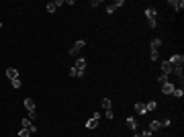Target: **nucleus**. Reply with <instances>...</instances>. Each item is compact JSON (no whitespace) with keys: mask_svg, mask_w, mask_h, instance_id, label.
Returning a JSON list of instances; mask_svg holds the SVG:
<instances>
[{"mask_svg":"<svg viewBox=\"0 0 184 137\" xmlns=\"http://www.w3.org/2000/svg\"><path fill=\"white\" fill-rule=\"evenodd\" d=\"M74 67H76L78 72H84V70H86V59H84V57H78V59H76V65H74Z\"/></svg>","mask_w":184,"mask_h":137,"instance_id":"obj_5","label":"nucleus"},{"mask_svg":"<svg viewBox=\"0 0 184 137\" xmlns=\"http://www.w3.org/2000/svg\"><path fill=\"white\" fill-rule=\"evenodd\" d=\"M20 125H22V129H29V127H31L33 123H31V119L27 117V119H22V121H20Z\"/></svg>","mask_w":184,"mask_h":137,"instance_id":"obj_18","label":"nucleus"},{"mask_svg":"<svg viewBox=\"0 0 184 137\" xmlns=\"http://www.w3.org/2000/svg\"><path fill=\"white\" fill-rule=\"evenodd\" d=\"M104 115H106V119H112V117H114V115H112V110H110V108H108V110H104Z\"/></svg>","mask_w":184,"mask_h":137,"instance_id":"obj_26","label":"nucleus"},{"mask_svg":"<svg viewBox=\"0 0 184 137\" xmlns=\"http://www.w3.org/2000/svg\"><path fill=\"white\" fill-rule=\"evenodd\" d=\"M133 137H141V133H137V131H135V135H133Z\"/></svg>","mask_w":184,"mask_h":137,"instance_id":"obj_29","label":"nucleus"},{"mask_svg":"<svg viewBox=\"0 0 184 137\" xmlns=\"http://www.w3.org/2000/svg\"><path fill=\"white\" fill-rule=\"evenodd\" d=\"M172 96H174V98H182V96H184V90H182V88H174V90H172Z\"/></svg>","mask_w":184,"mask_h":137,"instance_id":"obj_13","label":"nucleus"},{"mask_svg":"<svg viewBox=\"0 0 184 137\" xmlns=\"http://www.w3.org/2000/svg\"><path fill=\"white\" fill-rule=\"evenodd\" d=\"M149 57H151L153 61H157V59H159V51H155V49H151V55H149Z\"/></svg>","mask_w":184,"mask_h":137,"instance_id":"obj_19","label":"nucleus"},{"mask_svg":"<svg viewBox=\"0 0 184 137\" xmlns=\"http://www.w3.org/2000/svg\"><path fill=\"white\" fill-rule=\"evenodd\" d=\"M127 127H129L131 131H137V121H135L133 117H127Z\"/></svg>","mask_w":184,"mask_h":137,"instance_id":"obj_10","label":"nucleus"},{"mask_svg":"<svg viewBox=\"0 0 184 137\" xmlns=\"http://www.w3.org/2000/svg\"><path fill=\"white\" fill-rule=\"evenodd\" d=\"M159 129H162V123H159V121H149V131L151 133H155Z\"/></svg>","mask_w":184,"mask_h":137,"instance_id":"obj_7","label":"nucleus"},{"mask_svg":"<svg viewBox=\"0 0 184 137\" xmlns=\"http://www.w3.org/2000/svg\"><path fill=\"white\" fill-rule=\"evenodd\" d=\"M10 84H12V88H16V90L20 88V80H18V78H14V80H10Z\"/></svg>","mask_w":184,"mask_h":137,"instance_id":"obj_20","label":"nucleus"},{"mask_svg":"<svg viewBox=\"0 0 184 137\" xmlns=\"http://www.w3.org/2000/svg\"><path fill=\"white\" fill-rule=\"evenodd\" d=\"M141 137H151V131H149V129H145V131H141Z\"/></svg>","mask_w":184,"mask_h":137,"instance_id":"obj_25","label":"nucleus"},{"mask_svg":"<svg viewBox=\"0 0 184 137\" xmlns=\"http://www.w3.org/2000/svg\"><path fill=\"white\" fill-rule=\"evenodd\" d=\"M155 108H157V102L155 100H151V102L145 104V110H155Z\"/></svg>","mask_w":184,"mask_h":137,"instance_id":"obj_17","label":"nucleus"},{"mask_svg":"<svg viewBox=\"0 0 184 137\" xmlns=\"http://www.w3.org/2000/svg\"><path fill=\"white\" fill-rule=\"evenodd\" d=\"M96 125H98V119H90V121L86 123V127H88V129H96Z\"/></svg>","mask_w":184,"mask_h":137,"instance_id":"obj_15","label":"nucleus"},{"mask_svg":"<svg viewBox=\"0 0 184 137\" xmlns=\"http://www.w3.org/2000/svg\"><path fill=\"white\" fill-rule=\"evenodd\" d=\"M159 45H162V39L155 37V39L151 41V49H155V51H157V49H159Z\"/></svg>","mask_w":184,"mask_h":137,"instance_id":"obj_14","label":"nucleus"},{"mask_svg":"<svg viewBox=\"0 0 184 137\" xmlns=\"http://www.w3.org/2000/svg\"><path fill=\"white\" fill-rule=\"evenodd\" d=\"M174 88H176V86H174L172 82H166V84H162V92H164V94H172Z\"/></svg>","mask_w":184,"mask_h":137,"instance_id":"obj_6","label":"nucleus"},{"mask_svg":"<svg viewBox=\"0 0 184 137\" xmlns=\"http://www.w3.org/2000/svg\"><path fill=\"white\" fill-rule=\"evenodd\" d=\"M100 106H102L104 110H108V108H110V100H108V98H102V100H100Z\"/></svg>","mask_w":184,"mask_h":137,"instance_id":"obj_16","label":"nucleus"},{"mask_svg":"<svg viewBox=\"0 0 184 137\" xmlns=\"http://www.w3.org/2000/svg\"><path fill=\"white\" fill-rule=\"evenodd\" d=\"M114 10H117V6H114V4H110V6H106V12H108V14H112Z\"/></svg>","mask_w":184,"mask_h":137,"instance_id":"obj_24","label":"nucleus"},{"mask_svg":"<svg viewBox=\"0 0 184 137\" xmlns=\"http://www.w3.org/2000/svg\"><path fill=\"white\" fill-rule=\"evenodd\" d=\"M6 76H8V80H14V78H18L16 67H8V70H6Z\"/></svg>","mask_w":184,"mask_h":137,"instance_id":"obj_8","label":"nucleus"},{"mask_svg":"<svg viewBox=\"0 0 184 137\" xmlns=\"http://www.w3.org/2000/svg\"><path fill=\"white\" fill-rule=\"evenodd\" d=\"M45 8H47V12H55V4H53V2H47V6H45Z\"/></svg>","mask_w":184,"mask_h":137,"instance_id":"obj_22","label":"nucleus"},{"mask_svg":"<svg viewBox=\"0 0 184 137\" xmlns=\"http://www.w3.org/2000/svg\"><path fill=\"white\" fill-rule=\"evenodd\" d=\"M174 67H182V63H184V55H180V53H176V55H172L170 59H168Z\"/></svg>","mask_w":184,"mask_h":137,"instance_id":"obj_2","label":"nucleus"},{"mask_svg":"<svg viewBox=\"0 0 184 137\" xmlns=\"http://www.w3.org/2000/svg\"><path fill=\"white\" fill-rule=\"evenodd\" d=\"M135 110H137V115H145V112H147L143 102H137V104H135Z\"/></svg>","mask_w":184,"mask_h":137,"instance_id":"obj_11","label":"nucleus"},{"mask_svg":"<svg viewBox=\"0 0 184 137\" xmlns=\"http://www.w3.org/2000/svg\"><path fill=\"white\" fill-rule=\"evenodd\" d=\"M84 47H86V41H84V39L76 41V45H74L72 49H70V55H78V53H80V51H82Z\"/></svg>","mask_w":184,"mask_h":137,"instance_id":"obj_1","label":"nucleus"},{"mask_svg":"<svg viewBox=\"0 0 184 137\" xmlns=\"http://www.w3.org/2000/svg\"><path fill=\"white\" fill-rule=\"evenodd\" d=\"M0 27H2V22H0Z\"/></svg>","mask_w":184,"mask_h":137,"instance_id":"obj_30","label":"nucleus"},{"mask_svg":"<svg viewBox=\"0 0 184 137\" xmlns=\"http://www.w3.org/2000/svg\"><path fill=\"white\" fill-rule=\"evenodd\" d=\"M159 123H162V127H170V123H172V121H168V119H164V121H159Z\"/></svg>","mask_w":184,"mask_h":137,"instance_id":"obj_28","label":"nucleus"},{"mask_svg":"<svg viewBox=\"0 0 184 137\" xmlns=\"http://www.w3.org/2000/svg\"><path fill=\"white\" fill-rule=\"evenodd\" d=\"M145 16H147V20H149V22H155V16H157V10H155L153 6H149V8L145 10Z\"/></svg>","mask_w":184,"mask_h":137,"instance_id":"obj_3","label":"nucleus"},{"mask_svg":"<svg viewBox=\"0 0 184 137\" xmlns=\"http://www.w3.org/2000/svg\"><path fill=\"white\" fill-rule=\"evenodd\" d=\"M25 108H27L29 112L35 110V102H33V98H25Z\"/></svg>","mask_w":184,"mask_h":137,"instance_id":"obj_9","label":"nucleus"},{"mask_svg":"<svg viewBox=\"0 0 184 137\" xmlns=\"http://www.w3.org/2000/svg\"><path fill=\"white\" fill-rule=\"evenodd\" d=\"M172 70H174V65H172L168 59H164V61H162V72L168 76V74H172Z\"/></svg>","mask_w":184,"mask_h":137,"instance_id":"obj_4","label":"nucleus"},{"mask_svg":"<svg viewBox=\"0 0 184 137\" xmlns=\"http://www.w3.org/2000/svg\"><path fill=\"white\" fill-rule=\"evenodd\" d=\"M67 74H70L72 78H82V76H84V72H78L76 67H70V72H67Z\"/></svg>","mask_w":184,"mask_h":137,"instance_id":"obj_12","label":"nucleus"},{"mask_svg":"<svg viewBox=\"0 0 184 137\" xmlns=\"http://www.w3.org/2000/svg\"><path fill=\"white\" fill-rule=\"evenodd\" d=\"M18 137H31V133H29V129H20V133H18Z\"/></svg>","mask_w":184,"mask_h":137,"instance_id":"obj_21","label":"nucleus"},{"mask_svg":"<svg viewBox=\"0 0 184 137\" xmlns=\"http://www.w3.org/2000/svg\"><path fill=\"white\" fill-rule=\"evenodd\" d=\"M182 8H184V2L180 0V2H176V10H182Z\"/></svg>","mask_w":184,"mask_h":137,"instance_id":"obj_27","label":"nucleus"},{"mask_svg":"<svg viewBox=\"0 0 184 137\" xmlns=\"http://www.w3.org/2000/svg\"><path fill=\"white\" fill-rule=\"evenodd\" d=\"M157 80H159V84H166V82H168V76H166V74H162Z\"/></svg>","mask_w":184,"mask_h":137,"instance_id":"obj_23","label":"nucleus"}]
</instances>
